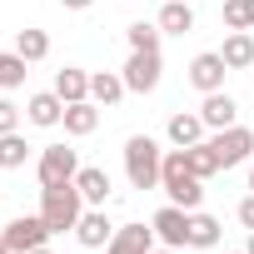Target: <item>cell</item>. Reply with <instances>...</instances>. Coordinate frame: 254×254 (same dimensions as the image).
<instances>
[{"label": "cell", "mask_w": 254, "mask_h": 254, "mask_svg": "<svg viewBox=\"0 0 254 254\" xmlns=\"http://www.w3.org/2000/svg\"><path fill=\"white\" fill-rule=\"evenodd\" d=\"M20 115H25V110H20L15 100H0V135H15V130H20Z\"/></svg>", "instance_id": "27"}, {"label": "cell", "mask_w": 254, "mask_h": 254, "mask_svg": "<svg viewBox=\"0 0 254 254\" xmlns=\"http://www.w3.org/2000/svg\"><path fill=\"white\" fill-rule=\"evenodd\" d=\"M239 224H244V229H254V194H244V199H239Z\"/></svg>", "instance_id": "29"}, {"label": "cell", "mask_w": 254, "mask_h": 254, "mask_svg": "<svg viewBox=\"0 0 254 254\" xmlns=\"http://www.w3.org/2000/svg\"><path fill=\"white\" fill-rule=\"evenodd\" d=\"M35 175H40V190H50V185H70V180L80 175V155H75L70 145H45L40 160H35Z\"/></svg>", "instance_id": "4"}, {"label": "cell", "mask_w": 254, "mask_h": 254, "mask_svg": "<svg viewBox=\"0 0 254 254\" xmlns=\"http://www.w3.org/2000/svg\"><path fill=\"white\" fill-rule=\"evenodd\" d=\"M224 75H229V65H224V55H219V50H199V55L190 60V85H194L199 95L224 90Z\"/></svg>", "instance_id": "8"}, {"label": "cell", "mask_w": 254, "mask_h": 254, "mask_svg": "<svg viewBox=\"0 0 254 254\" xmlns=\"http://www.w3.org/2000/svg\"><path fill=\"white\" fill-rule=\"evenodd\" d=\"M60 5H65V10H90L95 0H60Z\"/></svg>", "instance_id": "30"}, {"label": "cell", "mask_w": 254, "mask_h": 254, "mask_svg": "<svg viewBox=\"0 0 254 254\" xmlns=\"http://www.w3.org/2000/svg\"><path fill=\"white\" fill-rule=\"evenodd\" d=\"M30 254H50V249H30Z\"/></svg>", "instance_id": "36"}, {"label": "cell", "mask_w": 254, "mask_h": 254, "mask_svg": "<svg viewBox=\"0 0 254 254\" xmlns=\"http://www.w3.org/2000/svg\"><path fill=\"white\" fill-rule=\"evenodd\" d=\"M45 239H50V224H45L40 214H20V219H10V224H5V244H10V254L45 249Z\"/></svg>", "instance_id": "7"}, {"label": "cell", "mask_w": 254, "mask_h": 254, "mask_svg": "<svg viewBox=\"0 0 254 254\" xmlns=\"http://www.w3.org/2000/svg\"><path fill=\"white\" fill-rule=\"evenodd\" d=\"M185 165H190V175H199V180H209V175H219V160H214V150H209V140H199V145H190V150H185Z\"/></svg>", "instance_id": "24"}, {"label": "cell", "mask_w": 254, "mask_h": 254, "mask_svg": "<svg viewBox=\"0 0 254 254\" xmlns=\"http://www.w3.org/2000/svg\"><path fill=\"white\" fill-rule=\"evenodd\" d=\"M209 150L219 160V170H234L254 155V130H244V125H229V130H214L209 135Z\"/></svg>", "instance_id": "6"}, {"label": "cell", "mask_w": 254, "mask_h": 254, "mask_svg": "<svg viewBox=\"0 0 254 254\" xmlns=\"http://www.w3.org/2000/svg\"><path fill=\"white\" fill-rule=\"evenodd\" d=\"M204 130H209V125H204L199 115H170V125H165V135H170V145H175V150L199 145V140H204Z\"/></svg>", "instance_id": "16"}, {"label": "cell", "mask_w": 254, "mask_h": 254, "mask_svg": "<svg viewBox=\"0 0 254 254\" xmlns=\"http://www.w3.org/2000/svg\"><path fill=\"white\" fill-rule=\"evenodd\" d=\"M160 170H165V150L150 135H130L125 140V180L135 190H160Z\"/></svg>", "instance_id": "1"}, {"label": "cell", "mask_w": 254, "mask_h": 254, "mask_svg": "<svg viewBox=\"0 0 254 254\" xmlns=\"http://www.w3.org/2000/svg\"><path fill=\"white\" fill-rule=\"evenodd\" d=\"M30 160V145L20 140V130L15 135H0V170H20Z\"/></svg>", "instance_id": "25"}, {"label": "cell", "mask_w": 254, "mask_h": 254, "mask_svg": "<svg viewBox=\"0 0 254 254\" xmlns=\"http://www.w3.org/2000/svg\"><path fill=\"white\" fill-rule=\"evenodd\" d=\"M125 95H130V90H125V75H115V70H100V75H90V100L95 105H120Z\"/></svg>", "instance_id": "19"}, {"label": "cell", "mask_w": 254, "mask_h": 254, "mask_svg": "<svg viewBox=\"0 0 254 254\" xmlns=\"http://www.w3.org/2000/svg\"><path fill=\"white\" fill-rule=\"evenodd\" d=\"M105 254H155V224H120L115 239L105 244Z\"/></svg>", "instance_id": "10"}, {"label": "cell", "mask_w": 254, "mask_h": 254, "mask_svg": "<svg viewBox=\"0 0 254 254\" xmlns=\"http://www.w3.org/2000/svg\"><path fill=\"white\" fill-rule=\"evenodd\" d=\"M160 30H165V35H190V30H194V10H190V0H165V10H160Z\"/></svg>", "instance_id": "21"}, {"label": "cell", "mask_w": 254, "mask_h": 254, "mask_svg": "<svg viewBox=\"0 0 254 254\" xmlns=\"http://www.w3.org/2000/svg\"><path fill=\"white\" fill-rule=\"evenodd\" d=\"M219 234H224V224H219L214 214L190 209V244H185V249H214V244H219Z\"/></svg>", "instance_id": "17"}, {"label": "cell", "mask_w": 254, "mask_h": 254, "mask_svg": "<svg viewBox=\"0 0 254 254\" xmlns=\"http://www.w3.org/2000/svg\"><path fill=\"white\" fill-rule=\"evenodd\" d=\"M155 254H180V249H170V244H165V249H155Z\"/></svg>", "instance_id": "34"}, {"label": "cell", "mask_w": 254, "mask_h": 254, "mask_svg": "<svg viewBox=\"0 0 254 254\" xmlns=\"http://www.w3.org/2000/svg\"><path fill=\"white\" fill-rule=\"evenodd\" d=\"M0 254H10V244H5V229H0Z\"/></svg>", "instance_id": "32"}, {"label": "cell", "mask_w": 254, "mask_h": 254, "mask_svg": "<svg viewBox=\"0 0 254 254\" xmlns=\"http://www.w3.org/2000/svg\"><path fill=\"white\" fill-rule=\"evenodd\" d=\"M219 55H224L229 70H249V65H254V35H249V30H229L224 45H219Z\"/></svg>", "instance_id": "18"}, {"label": "cell", "mask_w": 254, "mask_h": 254, "mask_svg": "<svg viewBox=\"0 0 254 254\" xmlns=\"http://www.w3.org/2000/svg\"><path fill=\"white\" fill-rule=\"evenodd\" d=\"M150 224H155V239H165L170 249H185V244H190V209L165 204V209H160Z\"/></svg>", "instance_id": "9"}, {"label": "cell", "mask_w": 254, "mask_h": 254, "mask_svg": "<svg viewBox=\"0 0 254 254\" xmlns=\"http://www.w3.org/2000/svg\"><path fill=\"white\" fill-rule=\"evenodd\" d=\"M30 75V60L15 55V50H0V90H20Z\"/></svg>", "instance_id": "23"}, {"label": "cell", "mask_w": 254, "mask_h": 254, "mask_svg": "<svg viewBox=\"0 0 254 254\" xmlns=\"http://www.w3.org/2000/svg\"><path fill=\"white\" fill-rule=\"evenodd\" d=\"M75 239H80L85 249H105V244L115 239V224L105 219V209H95V204H90V209L80 214V224H75Z\"/></svg>", "instance_id": "12"}, {"label": "cell", "mask_w": 254, "mask_h": 254, "mask_svg": "<svg viewBox=\"0 0 254 254\" xmlns=\"http://www.w3.org/2000/svg\"><path fill=\"white\" fill-rule=\"evenodd\" d=\"M25 120L40 125V130H55V125H65V100L55 90H40V95L25 100Z\"/></svg>", "instance_id": "11"}, {"label": "cell", "mask_w": 254, "mask_h": 254, "mask_svg": "<svg viewBox=\"0 0 254 254\" xmlns=\"http://www.w3.org/2000/svg\"><path fill=\"white\" fill-rule=\"evenodd\" d=\"M249 194H254V170H249Z\"/></svg>", "instance_id": "35"}, {"label": "cell", "mask_w": 254, "mask_h": 254, "mask_svg": "<svg viewBox=\"0 0 254 254\" xmlns=\"http://www.w3.org/2000/svg\"><path fill=\"white\" fill-rule=\"evenodd\" d=\"M160 190H165V194H170V204H180V209H199V204H204V180H199V175H190L185 150H165Z\"/></svg>", "instance_id": "2"}, {"label": "cell", "mask_w": 254, "mask_h": 254, "mask_svg": "<svg viewBox=\"0 0 254 254\" xmlns=\"http://www.w3.org/2000/svg\"><path fill=\"white\" fill-rule=\"evenodd\" d=\"M80 214H85V194L75 190V180H70V185H50V190H40V219L50 224V234L75 229Z\"/></svg>", "instance_id": "3"}, {"label": "cell", "mask_w": 254, "mask_h": 254, "mask_svg": "<svg viewBox=\"0 0 254 254\" xmlns=\"http://www.w3.org/2000/svg\"><path fill=\"white\" fill-rule=\"evenodd\" d=\"M244 254H254V229H249V244H244Z\"/></svg>", "instance_id": "33"}, {"label": "cell", "mask_w": 254, "mask_h": 254, "mask_svg": "<svg viewBox=\"0 0 254 254\" xmlns=\"http://www.w3.org/2000/svg\"><path fill=\"white\" fill-rule=\"evenodd\" d=\"M160 70H165L160 50H130L120 75H125V90L130 95H150V90H160Z\"/></svg>", "instance_id": "5"}, {"label": "cell", "mask_w": 254, "mask_h": 254, "mask_svg": "<svg viewBox=\"0 0 254 254\" xmlns=\"http://www.w3.org/2000/svg\"><path fill=\"white\" fill-rule=\"evenodd\" d=\"M95 130H100V105H95V100H75V105H65V135L85 140V135H95Z\"/></svg>", "instance_id": "15"}, {"label": "cell", "mask_w": 254, "mask_h": 254, "mask_svg": "<svg viewBox=\"0 0 254 254\" xmlns=\"http://www.w3.org/2000/svg\"><path fill=\"white\" fill-rule=\"evenodd\" d=\"M199 120L209 125V130H229V125H239V105H234L224 90H209L204 105H199Z\"/></svg>", "instance_id": "13"}, {"label": "cell", "mask_w": 254, "mask_h": 254, "mask_svg": "<svg viewBox=\"0 0 254 254\" xmlns=\"http://www.w3.org/2000/svg\"><path fill=\"white\" fill-rule=\"evenodd\" d=\"M219 15H224V25H229V30H249V15H244V0H224V10H219Z\"/></svg>", "instance_id": "28"}, {"label": "cell", "mask_w": 254, "mask_h": 254, "mask_svg": "<svg viewBox=\"0 0 254 254\" xmlns=\"http://www.w3.org/2000/svg\"><path fill=\"white\" fill-rule=\"evenodd\" d=\"M15 55H25L30 65H40V60L50 55V35H45V30H35V25L15 30Z\"/></svg>", "instance_id": "22"}, {"label": "cell", "mask_w": 254, "mask_h": 254, "mask_svg": "<svg viewBox=\"0 0 254 254\" xmlns=\"http://www.w3.org/2000/svg\"><path fill=\"white\" fill-rule=\"evenodd\" d=\"M244 15H249V25H254V0H244Z\"/></svg>", "instance_id": "31"}, {"label": "cell", "mask_w": 254, "mask_h": 254, "mask_svg": "<svg viewBox=\"0 0 254 254\" xmlns=\"http://www.w3.org/2000/svg\"><path fill=\"white\" fill-rule=\"evenodd\" d=\"M55 95H60L65 105H75V100H90V75H85V70H75V65L55 70Z\"/></svg>", "instance_id": "20"}, {"label": "cell", "mask_w": 254, "mask_h": 254, "mask_svg": "<svg viewBox=\"0 0 254 254\" xmlns=\"http://www.w3.org/2000/svg\"><path fill=\"white\" fill-rule=\"evenodd\" d=\"M75 190H80V194H85V204H95V209H105V204H110V175H105L100 165H80Z\"/></svg>", "instance_id": "14"}, {"label": "cell", "mask_w": 254, "mask_h": 254, "mask_svg": "<svg viewBox=\"0 0 254 254\" xmlns=\"http://www.w3.org/2000/svg\"><path fill=\"white\" fill-rule=\"evenodd\" d=\"M160 25H145V20H135L130 30H125V40H130V50H160Z\"/></svg>", "instance_id": "26"}]
</instances>
